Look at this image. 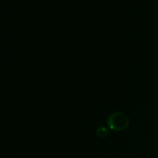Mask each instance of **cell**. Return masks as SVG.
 I'll return each mask as SVG.
<instances>
[{
	"label": "cell",
	"instance_id": "obj_2",
	"mask_svg": "<svg viewBox=\"0 0 158 158\" xmlns=\"http://www.w3.org/2000/svg\"><path fill=\"white\" fill-rule=\"evenodd\" d=\"M109 130L104 126H100L97 127V131H96V134L99 138H106L108 135H109Z\"/></svg>",
	"mask_w": 158,
	"mask_h": 158
},
{
	"label": "cell",
	"instance_id": "obj_1",
	"mask_svg": "<svg viewBox=\"0 0 158 158\" xmlns=\"http://www.w3.org/2000/svg\"><path fill=\"white\" fill-rule=\"evenodd\" d=\"M106 124L110 130L115 132L124 131L129 127L130 120L127 116L123 112L116 111L108 116Z\"/></svg>",
	"mask_w": 158,
	"mask_h": 158
}]
</instances>
